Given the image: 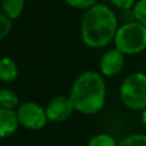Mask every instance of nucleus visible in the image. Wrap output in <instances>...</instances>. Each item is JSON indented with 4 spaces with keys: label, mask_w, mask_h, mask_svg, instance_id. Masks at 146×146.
<instances>
[{
    "label": "nucleus",
    "mask_w": 146,
    "mask_h": 146,
    "mask_svg": "<svg viewBox=\"0 0 146 146\" xmlns=\"http://www.w3.org/2000/svg\"><path fill=\"white\" fill-rule=\"evenodd\" d=\"M18 96L16 92L9 88H1L0 90V106L2 108H9L14 110L17 106H19Z\"/></svg>",
    "instance_id": "11"
},
{
    "label": "nucleus",
    "mask_w": 146,
    "mask_h": 146,
    "mask_svg": "<svg viewBox=\"0 0 146 146\" xmlns=\"http://www.w3.org/2000/svg\"><path fill=\"white\" fill-rule=\"evenodd\" d=\"M115 48L124 55H135L146 49V27L137 21L123 23L114 36Z\"/></svg>",
    "instance_id": "3"
},
{
    "label": "nucleus",
    "mask_w": 146,
    "mask_h": 146,
    "mask_svg": "<svg viewBox=\"0 0 146 146\" xmlns=\"http://www.w3.org/2000/svg\"><path fill=\"white\" fill-rule=\"evenodd\" d=\"M19 124L29 130L42 129L48 121L46 108L34 102H24L17 108Z\"/></svg>",
    "instance_id": "5"
},
{
    "label": "nucleus",
    "mask_w": 146,
    "mask_h": 146,
    "mask_svg": "<svg viewBox=\"0 0 146 146\" xmlns=\"http://www.w3.org/2000/svg\"><path fill=\"white\" fill-rule=\"evenodd\" d=\"M68 97L79 113L97 114L103 110L106 100V84L103 76L94 71L83 72L74 80Z\"/></svg>",
    "instance_id": "2"
},
{
    "label": "nucleus",
    "mask_w": 146,
    "mask_h": 146,
    "mask_svg": "<svg viewBox=\"0 0 146 146\" xmlns=\"http://www.w3.org/2000/svg\"><path fill=\"white\" fill-rule=\"evenodd\" d=\"M74 106L70 97L57 96L52 98L46 106V114L49 121L52 122H63L67 120L73 114Z\"/></svg>",
    "instance_id": "6"
},
{
    "label": "nucleus",
    "mask_w": 146,
    "mask_h": 146,
    "mask_svg": "<svg viewBox=\"0 0 146 146\" xmlns=\"http://www.w3.org/2000/svg\"><path fill=\"white\" fill-rule=\"evenodd\" d=\"M68 6L76 9H89L98 3V0H64Z\"/></svg>",
    "instance_id": "16"
},
{
    "label": "nucleus",
    "mask_w": 146,
    "mask_h": 146,
    "mask_svg": "<svg viewBox=\"0 0 146 146\" xmlns=\"http://www.w3.org/2000/svg\"><path fill=\"white\" fill-rule=\"evenodd\" d=\"M18 75V66L10 57H3L0 62V79L5 83L13 82Z\"/></svg>",
    "instance_id": "9"
},
{
    "label": "nucleus",
    "mask_w": 146,
    "mask_h": 146,
    "mask_svg": "<svg viewBox=\"0 0 146 146\" xmlns=\"http://www.w3.org/2000/svg\"><path fill=\"white\" fill-rule=\"evenodd\" d=\"M13 19L6 16L3 13L0 14V39H5L11 31Z\"/></svg>",
    "instance_id": "15"
},
{
    "label": "nucleus",
    "mask_w": 146,
    "mask_h": 146,
    "mask_svg": "<svg viewBox=\"0 0 146 146\" xmlns=\"http://www.w3.org/2000/svg\"><path fill=\"white\" fill-rule=\"evenodd\" d=\"M124 65V54L116 48L110 49L103 54L99 60V68L103 75L114 76L121 72Z\"/></svg>",
    "instance_id": "7"
},
{
    "label": "nucleus",
    "mask_w": 146,
    "mask_h": 146,
    "mask_svg": "<svg viewBox=\"0 0 146 146\" xmlns=\"http://www.w3.org/2000/svg\"><path fill=\"white\" fill-rule=\"evenodd\" d=\"M87 146H119L117 141L107 133H98L91 137V139L88 141Z\"/></svg>",
    "instance_id": "12"
},
{
    "label": "nucleus",
    "mask_w": 146,
    "mask_h": 146,
    "mask_svg": "<svg viewBox=\"0 0 146 146\" xmlns=\"http://www.w3.org/2000/svg\"><path fill=\"white\" fill-rule=\"evenodd\" d=\"M119 146H146V135L132 133L120 140Z\"/></svg>",
    "instance_id": "13"
},
{
    "label": "nucleus",
    "mask_w": 146,
    "mask_h": 146,
    "mask_svg": "<svg viewBox=\"0 0 146 146\" xmlns=\"http://www.w3.org/2000/svg\"><path fill=\"white\" fill-rule=\"evenodd\" d=\"M132 10L136 21L146 27V0H138Z\"/></svg>",
    "instance_id": "14"
},
{
    "label": "nucleus",
    "mask_w": 146,
    "mask_h": 146,
    "mask_svg": "<svg viewBox=\"0 0 146 146\" xmlns=\"http://www.w3.org/2000/svg\"><path fill=\"white\" fill-rule=\"evenodd\" d=\"M19 120L17 111L0 107V135L2 138L13 136L18 129Z\"/></svg>",
    "instance_id": "8"
},
{
    "label": "nucleus",
    "mask_w": 146,
    "mask_h": 146,
    "mask_svg": "<svg viewBox=\"0 0 146 146\" xmlns=\"http://www.w3.org/2000/svg\"><path fill=\"white\" fill-rule=\"evenodd\" d=\"M110 1L114 7L121 10L132 9L133 6L136 5V0H110Z\"/></svg>",
    "instance_id": "17"
},
{
    "label": "nucleus",
    "mask_w": 146,
    "mask_h": 146,
    "mask_svg": "<svg viewBox=\"0 0 146 146\" xmlns=\"http://www.w3.org/2000/svg\"><path fill=\"white\" fill-rule=\"evenodd\" d=\"M141 121H143V123H144V125L146 127V108L143 111V113H141Z\"/></svg>",
    "instance_id": "18"
},
{
    "label": "nucleus",
    "mask_w": 146,
    "mask_h": 146,
    "mask_svg": "<svg viewBox=\"0 0 146 146\" xmlns=\"http://www.w3.org/2000/svg\"><path fill=\"white\" fill-rule=\"evenodd\" d=\"M25 6V0H1L2 13L11 19L18 18Z\"/></svg>",
    "instance_id": "10"
},
{
    "label": "nucleus",
    "mask_w": 146,
    "mask_h": 146,
    "mask_svg": "<svg viewBox=\"0 0 146 146\" xmlns=\"http://www.w3.org/2000/svg\"><path fill=\"white\" fill-rule=\"evenodd\" d=\"M117 29V17L114 11L104 3H97L84 13L80 34L86 46L103 48L114 40Z\"/></svg>",
    "instance_id": "1"
},
{
    "label": "nucleus",
    "mask_w": 146,
    "mask_h": 146,
    "mask_svg": "<svg viewBox=\"0 0 146 146\" xmlns=\"http://www.w3.org/2000/svg\"><path fill=\"white\" fill-rule=\"evenodd\" d=\"M120 98L128 108L144 111L146 108V74L133 72L125 76L120 86Z\"/></svg>",
    "instance_id": "4"
}]
</instances>
